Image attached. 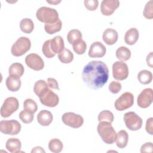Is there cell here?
I'll return each mask as SVG.
<instances>
[{
	"label": "cell",
	"mask_w": 153,
	"mask_h": 153,
	"mask_svg": "<svg viewBox=\"0 0 153 153\" xmlns=\"http://www.w3.org/2000/svg\"><path fill=\"white\" fill-rule=\"evenodd\" d=\"M109 70L106 65L102 61L93 60L83 68L82 78L84 82L90 88L98 90L108 81Z\"/></svg>",
	"instance_id": "6da1fadb"
},
{
	"label": "cell",
	"mask_w": 153,
	"mask_h": 153,
	"mask_svg": "<svg viewBox=\"0 0 153 153\" xmlns=\"http://www.w3.org/2000/svg\"><path fill=\"white\" fill-rule=\"evenodd\" d=\"M97 130L101 139L105 143L112 144L116 141L117 134L111 123L100 121L97 125Z\"/></svg>",
	"instance_id": "7a4b0ae2"
},
{
	"label": "cell",
	"mask_w": 153,
	"mask_h": 153,
	"mask_svg": "<svg viewBox=\"0 0 153 153\" xmlns=\"http://www.w3.org/2000/svg\"><path fill=\"white\" fill-rule=\"evenodd\" d=\"M36 18L42 23H53L56 22L59 19V13L54 8L47 7H41L36 13Z\"/></svg>",
	"instance_id": "3957f363"
},
{
	"label": "cell",
	"mask_w": 153,
	"mask_h": 153,
	"mask_svg": "<svg viewBox=\"0 0 153 153\" xmlns=\"http://www.w3.org/2000/svg\"><path fill=\"white\" fill-rule=\"evenodd\" d=\"M30 47L31 42L30 39L25 36H21L13 44L11 52L14 56H21L28 51Z\"/></svg>",
	"instance_id": "277c9868"
},
{
	"label": "cell",
	"mask_w": 153,
	"mask_h": 153,
	"mask_svg": "<svg viewBox=\"0 0 153 153\" xmlns=\"http://www.w3.org/2000/svg\"><path fill=\"white\" fill-rule=\"evenodd\" d=\"M41 103L48 107H55L59 102V97L57 94L51 91L48 87L42 91L38 96Z\"/></svg>",
	"instance_id": "5b68a950"
},
{
	"label": "cell",
	"mask_w": 153,
	"mask_h": 153,
	"mask_svg": "<svg viewBox=\"0 0 153 153\" xmlns=\"http://www.w3.org/2000/svg\"><path fill=\"white\" fill-rule=\"evenodd\" d=\"M19 106V102L17 98L14 97H7L1 108V115L3 118H7L16 112Z\"/></svg>",
	"instance_id": "8992f818"
},
{
	"label": "cell",
	"mask_w": 153,
	"mask_h": 153,
	"mask_svg": "<svg viewBox=\"0 0 153 153\" xmlns=\"http://www.w3.org/2000/svg\"><path fill=\"white\" fill-rule=\"evenodd\" d=\"M123 118L126 127L130 130H138L142 126V119L134 112H126Z\"/></svg>",
	"instance_id": "52a82bcc"
},
{
	"label": "cell",
	"mask_w": 153,
	"mask_h": 153,
	"mask_svg": "<svg viewBox=\"0 0 153 153\" xmlns=\"http://www.w3.org/2000/svg\"><path fill=\"white\" fill-rule=\"evenodd\" d=\"M21 130V124L15 120H2L0 122V131L5 134L16 135Z\"/></svg>",
	"instance_id": "ba28073f"
},
{
	"label": "cell",
	"mask_w": 153,
	"mask_h": 153,
	"mask_svg": "<svg viewBox=\"0 0 153 153\" xmlns=\"http://www.w3.org/2000/svg\"><path fill=\"white\" fill-rule=\"evenodd\" d=\"M134 103V96L130 92H125L122 94L115 102L114 106L117 110L123 111L133 106Z\"/></svg>",
	"instance_id": "9c48e42d"
},
{
	"label": "cell",
	"mask_w": 153,
	"mask_h": 153,
	"mask_svg": "<svg viewBox=\"0 0 153 153\" xmlns=\"http://www.w3.org/2000/svg\"><path fill=\"white\" fill-rule=\"evenodd\" d=\"M62 120L65 125L74 128L80 127L84 123V119L82 116L71 112L63 114Z\"/></svg>",
	"instance_id": "30bf717a"
},
{
	"label": "cell",
	"mask_w": 153,
	"mask_h": 153,
	"mask_svg": "<svg viewBox=\"0 0 153 153\" xmlns=\"http://www.w3.org/2000/svg\"><path fill=\"white\" fill-rule=\"evenodd\" d=\"M112 75L114 79L122 81L128 75L127 65L122 61H117L112 65Z\"/></svg>",
	"instance_id": "8fae6325"
},
{
	"label": "cell",
	"mask_w": 153,
	"mask_h": 153,
	"mask_svg": "<svg viewBox=\"0 0 153 153\" xmlns=\"http://www.w3.org/2000/svg\"><path fill=\"white\" fill-rule=\"evenodd\" d=\"M26 65L34 71H41L44 67V62L40 56L36 53L28 54L25 58Z\"/></svg>",
	"instance_id": "7c38bea8"
},
{
	"label": "cell",
	"mask_w": 153,
	"mask_h": 153,
	"mask_svg": "<svg viewBox=\"0 0 153 153\" xmlns=\"http://www.w3.org/2000/svg\"><path fill=\"white\" fill-rule=\"evenodd\" d=\"M152 89L151 88H146L143 90L137 96V105L140 108H146L151 105L152 102Z\"/></svg>",
	"instance_id": "4fadbf2b"
},
{
	"label": "cell",
	"mask_w": 153,
	"mask_h": 153,
	"mask_svg": "<svg viewBox=\"0 0 153 153\" xmlns=\"http://www.w3.org/2000/svg\"><path fill=\"white\" fill-rule=\"evenodd\" d=\"M120 6L118 0H103L100 5V11L104 16H111Z\"/></svg>",
	"instance_id": "5bb4252c"
},
{
	"label": "cell",
	"mask_w": 153,
	"mask_h": 153,
	"mask_svg": "<svg viewBox=\"0 0 153 153\" xmlns=\"http://www.w3.org/2000/svg\"><path fill=\"white\" fill-rule=\"evenodd\" d=\"M106 52L105 45L99 41L93 42L90 47L88 56L92 58H100L103 57Z\"/></svg>",
	"instance_id": "9a60e30c"
},
{
	"label": "cell",
	"mask_w": 153,
	"mask_h": 153,
	"mask_svg": "<svg viewBox=\"0 0 153 153\" xmlns=\"http://www.w3.org/2000/svg\"><path fill=\"white\" fill-rule=\"evenodd\" d=\"M118 32L114 29L108 28L105 29L103 33L102 38L103 41L107 45H113L118 40Z\"/></svg>",
	"instance_id": "2e32d148"
},
{
	"label": "cell",
	"mask_w": 153,
	"mask_h": 153,
	"mask_svg": "<svg viewBox=\"0 0 153 153\" xmlns=\"http://www.w3.org/2000/svg\"><path fill=\"white\" fill-rule=\"evenodd\" d=\"M53 117L51 112L47 110H42L37 115V121L42 126H48L53 121Z\"/></svg>",
	"instance_id": "e0dca14e"
},
{
	"label": "cell",
	"mask_w": 153,
	"mask_h": 153,
	"mask_svg": "<svg viewBox=\"0 0 153 153\" xmlns=\"http://www.w3.org/2000/svg\"><path fill=\"white\" fill-rule=\"evenodd\" d=\"M50 47L53 52L55 54H59L65 48V44L62 36H56L50 39Z\"/></svg>",
	"instance_id": "ac0fdd59"
},
{
	"label": "cell",
	"mask_w": 153,
	"mask_h": 153,
	"mask_svg": "<svg viewBox=\"0 0 153 153\" xmlns=\"http://www.w3.org/2000/svg\"><path fill=\"white\" fill-rule=\"evenodd\" d=\"M139 33L138 30L135 27L129 29L124 36V41L128 45H134L139 39Z\"/></svg>",
	"instance_id": "d6986e66"
},
{
	"label": "cell",
	"mask_w": 153,
	"mask_h": 153,
	"mask_svg": "<svg viewBox=\"0 0 153 153\" xmlns=\"http://www.w3.org/2000/svg\"><path fill=\"white\" fill-rule=\"evenodd\" d=\"M5 147L9 152L11 153H16L20 152L22 143L19 139L12 137L7 140Z\"/></svg>",
	"instance_id": "ffe728a7"
},
{
	"label": "cell",
	"mask_w": 153,
	"mask_h": 153,
	"mask_svg": "<svg viewBox=\"0 0 153 153\" xmlns=\"http://www.w3.org/2000/svg\"><path fill=\"white\" fill-rule=\"evenodd\" d=\"M7 88L11 91H17L21 87V80L17 77L9 75L5 81Z\"/></svg>",
	"instance_id": "44dd1931"
},
{
	"label": "cell",
	"mask_w": 153,
	"mask_h": 153,
	"mask_svg": "<svg viewBox=\"0 0 153 153\" xmlns=\"http://www.w3.org/2000/svg\"><path fill=\"white\" fill-rule=\"evenodd\" d=\"M25 69L22 64L20 63H13L8 69V73L10 75L20 78L24 74Z\"/></svg>",
	"instance_id": "7402d4cb"
},
{
	"label": "cell",
	"mask_w": 153,
	"mask_h": 153,
	"mask_svg": "<svg viewBox=\"0 0 153 153\" xmlns=\"http://www.w3.org/2000/svg\"><path fill=\"white\" fill-rule=\"evenodd\" d=\"M128 140V135L126 130H121L118 131L117 139L116 144L117 146L120 148H124L127 145Z\"/></svg>",
	"instance_id": "603a6c76"
},
{
	"label": "cell",
	"mask_w": 153,
	"mask_h": 153,
	"mask_svg": "<svg viewBox=\"0 0 153 153\" xmlns=\"http://www.w3.org/2000/svg\"><path fill=\"white\" fill-rule=\"evenodd\" d=\"M20 28L23 32L25 33H30L34 29L33 22L30 19H23L20 22Z\"/></svg>",
	"instance_id": "cb8c5ba5"
},
{
	"label": "cell",
	"mask_w": 153,
	"mask_h": 153,
	"mask_svg": "<svg viewBox=\"0 0 153 153\" xmlns=\"http://www.w3.org/2000/svg\"><path fill=\"white\" fill-rule=\"evenodd\" d=\"M62 21L60 19H59L55 23L45 24L44 29L47 33L51 35L57 32H59L62 29Z\"/></svg>",
	"instance_id": "d4e9b609"
},
{
	"label": "cell",
	"mask_w": 153,
	"mask_h": 153,
	"mask_svg": "<svg viewBox=\"0 0 153 153\" xmlns=\"http://www.w3.org/2000/svg\"><path fill=\"white\" fill-rule=\"evenodd\" d=\"M116 57L117 58L121 61H127L131 57L130 50L124 46L120 47L116 50Z\"/></svg>",
	"instance_id": "484cf974"
},
{
	"label": "cell",
	"mask_w": 153,
	"mask_h": 153,
	"mask_svg": "<svg viewBox=\"0 0 153 153\" xmlns=\"http://www.w3.org/2000/svg\"><path fill=\"white\" fill-rule=\"evenodd\" d=\"M137 79L142 84H148L152 80V74L148 70H142L137 74Z\"/></svg>",
	"instance_id": "4316f807"
},
{
	"label": "cell",
	"mask_w": 153,
	"mask_h": 153,
	"mask_svg": "<svg viewBox=\"0 0 153 153\" xmlns=\"http://www.w3.org/2000/svg\"><path fill=\"white\" fill-rule=\"evenodd\" d=\"M58 58L63 63H69L74 59V54L70 50L64 48V50L59 54Z\"/></svg>",
	"instance_id": "83f0119b"
},
{
	"label": "cell",
	"mask_w": 153,
	"mask_h": 153,
	"mask_svg": "<svg viewBox=\"0 0 153 153\" xmlns=\"http://www.w3.org/2000/svg\"><path fill=\"white\" fill-rule=\"evenodd\" d=\"M82 37L81 32L78 29H72L67 35L68 41L71 45H73L75 42L82 39Z\"/></svg>",
	"instance_id": "f1b7e54d"
},
{
	"label": "cell",
	"mask_w": 153,
	"mask_h": 153,
	"mask_svg": "<svg viewBox=\"0 0 153 153\" xmlns=\"http://www.w3.org/2000/svg\"><path fill=\"white\" fill-rule=\"evenodd\" d=\"M63 145L60 140L54 138L50 140L48 143V148L50 151L54 153H59L63 149Z\"/></svg>",
	"instance_id": "f546056e"
},
{
	"label": "cell",
	"mask_w": 153,
	"mask_h": 153,
	"mask_svg": "<svg viewBox=\"0 0 153 153\" xmlns=\"http://www.w3.org/2000/svg\"><path fill=\"white\" fill-rule=\"evenodd\" d=\"M114 115L112 112L108 110H104L101 111L98 115V121H106L112 123L114 121Z\"/></svg>",
	"instance_id": "4dcf8cb0"
},
{
	"label": "cell",
	"mask_w": 153,
	"mask_h": 153,
	"mask_svg": "<svg viewBox=\"0 0 153 153\" xmlns=\"http://www.w3.org/2000/svg\"><path fill=\"white\" fill-rule=\"evenodd\" d=\"M72 46L74 51L78 54H83L87 49V44L82 39L75 42Z\"/></svg>",
	"instance_id": "1f68e13d"
},
{
	"label": "cell",
	"mask_w": 153,
	"mask_h": 153,
	"mask_svg": "<svg viewBox=\"0 0 153 153\" xmlns=\"http://www.w3.org/2000/svg\"><path fill=\"white\" fill-rule=\"evenodd\" d=\"M24 109H26L33 114L36 112L38 109V106L36 103L32 99H27L23 103Z\"/></svg>",
	"instance_id": "d6a6232c"
},
{
	"label": "cell",
	"mask_w": 153,
	"mask_h": 153,
	"mask_svg": "<svg viewBox=\"0 0 153 153\" xmlns=\"http://www.w3.org/2000/svg\"><path fill=\"white\" fill-rule=\"evenodd\" d=\"M19 117L21 121L25 124L30 123L33 120V114L26 109L22 111Z\"/></svg>",
	"instance_id": "836d02e7"
},
{
	"label": "cell",
	"mask_w": 153,
	"mask_h": 153,
	"mask_svg": "<svg viewBox=\"0 0 153 153\" xmlns=\"http://www.w3.org/2000/svg\"><path fill=\"white\" fill-rule=\"evenodd\" d=\"M42 51L44 55L47 58H52L55 56L56 54L54 53L50 47V39L47 40L42 45Z\"/></svg>",
	"instance_id": "e575fe53"
},
{
	"label": "cell",
	"mask_w": 153,
	"mask_h": 153,
	"mask_svg": "<svg viewBox=\"0 0 153 153\" xmlns=\"http://www.w3.org/2000/svg\"><path fill=\"white\" fill-rule=\"evenodd\" d=\"M152 9H153V1L151 0L146 4L143 11V15L145 18L148 19H152L153 18Z\"/></svg>",
	"instance_id": "d590c367"
},
{
	"label": "cell",
	"mask_w": 153,
	"mask_h": 153,
	"mask_svg": "<svg viewBox=\"0 0 153 153\" xmlns=\"http://www.w3.org/2000/svg\"><path fill=\"white\" fill-rule=\"evenodd\" d=\"M48 85L47 83L42 79H40L37 81L35 84H34V87H33V91L35 92V93L38 96L39 94V93L43 91L45 88L48 87Z\"/></svg>",
	"instance_id": "8d00e7d4"
},
{
	"label": "cell",
	"mask_w": 153,
	"mask_h": 153,
	"mask_svg": "<svg viewBox=\"0 0 153 153\" xmlns=\"http://www.w3.org/2000/svg\"><path fill=\"white\" fill-rule=\"evenodd\" d=\"M84 4L87 10L90 11H94L98 7L99 1L97 0H85Z\"/></svg>",
	"instance_id": "74e56055"
},
{
	"label": "cell",
	"mask_w": 153,
	"mask_h": 153,
	"mask_svg": "<svg viewBox=\"0 0 153 153\" xmlns=\"http://www.w3.org/2000/svg\"><path fill=\"white\" fill-rule=\"evenodd\" d=\"M121 88V84L118 81H112L109 85V90L113 94L118 93Z\"/></svg>",
	"instance_id": "f35d334b"
},
{
	"label": "cell",
	"mask_w": 153,
	"mask_h": 153,
	"mask_svg": "<svg viewBox=\"0 0 153 153\" xmlns=\"http://www.w3.org/2000/svg\"><path fill=\"white\" fill-rule=\"evenodd\" d=\"M153 146L151 142H147L142 145L140 148V152H152Z\"/></svg>",
	"instance_id": "ab89813d"
},
{
	"label": "cell",
	"mask_w": 153,
	"mask_h": 153,
	"mask_svg": "<svg viewBox=\"0 0 153 153\" xmlns=\"http://www.w3.org/2000/svg\"><path fill=\"white\" fill-rule=\"evenodd\" d=\"M47 83L48 87L53 88V89L59 90V84L56 79L53 78H47Z\"/></svg>",
	"instance_id": "60d3db41"
},
{
	"label": "cell",
	"mask_w": 153,
	"mask_h": 153,
	"mask_svg": "<svg viewBox=\"0 0 153 153\" xmlns=\"http://www.w3.org/2000/svg\"><path fill=\"white\" fill-rule=\"evenodd\" d=\"M146 131L152 135L153 134V118L151 117L146 120Z\"/></svg>",
	"instance_id": "b9f144b4"
},
{
	"label": "cell",
	"mask_w": 153,
	"mask_h": 153,
	"mask_svg": "<svg viewBox=\"0 0 153 153\" xmlns=\"http://www.w3.org/2000/svg\"><path fill=\"white\" fill-rule=\"evenodd\" d=\"M153 56H152V52H150V53L149 54H148L147 57H146V62H147V65L150 67V68H152L153 65H152V63H153Z\"/></svg>",
	"instance_id": "7bdbcfd3"
},
{
	"label": "cell",
	"mask_w": 153,
	"mask_h": 153,
	"mask_svg": "<svg viewBox=\"0 0 153 153\" xmlns=\"http://www.w3.org/2000/svg\"><path fill=\"white\" fill-rule=\"evenodd\" d=\"M31 152L32 153H33V152H44V153H45V150L43 149V148L42 147L36 146L32 149V150L31 151Z\"/></svg>",
	"instance_id": "ee69618b"
},
{
	"label": "cell",
	"mask_w": 153,
	"mask_h": 153,
	"mask_svg": "<svg viewBox=\"0 0 153 153\" xmlns=\"http://www.w3.org/2000/svg\"><path fill=\"white\" fill-rule=\"evenodd\" d=\"M47 2L50 3V4H54V5H56V4H57L59 3V2H60V1H47Z\"/></svg>",
	"instance_id": "f6af8a7d"
}]
</instances>
